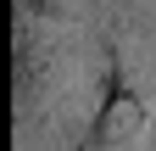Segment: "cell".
Returning <instances> with one entry per match:
<instances>
[{"label":"cell","mask_w":156,"mask_h":151,"mask_svg":"<svg viewBox=\"0 0 156 151\" xmlns=\"http://www.w3.org/2000/svg\"><path fill=\"white\" fill-rule=\"evenodd\" d=\"M140 134H145V101L128 95L123 79H112V101L95 118V129L84 134V151H134Z\"/></svg>","instance_id":"6da1fadb"}]
</instances>
